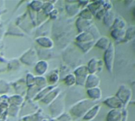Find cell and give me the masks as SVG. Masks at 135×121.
I'll return each instance as SVG.
<instances>
[{"instance_id":"cell-14","label":"cell","mask_w":135,"mask_h":121,"mask_svg":"<svg viewBox=\"0 0 135 121\" xmlns=\"http://www.w3.org/2000/svg\"><path fill=\"white\" fill-rule=\"evenodd\" d=\"M133 16H134V18H135V8H134V10H133Z\"/></svg>"},{"instance_id":"cell-11","label":"cell","mask_w":135,"mask_h":121,"mask_svg":"<svg viewBox=\"0 0 135 121\" xmlns=\"http://www.w3.org/2000/svg\"><path fill=\"white\" fill-rule=\"evenodd\" d=\"M89 80H91L89 81V87H94V86H97L99 84V79L97 76L95 75H92L89 77Z\"/></svg>"},{"instance_id":"cell-4","label":"cell","mask_w":135,"mask_h":121,"mask_svg":"<svg viewBox=\"0 0 135 121\" xmlns=\"http://www.w3.org/2000/svg\"><path fill=\"white\" fill-rule=\"evenodd\" d=\"M122 110L113 109L111 110L107 117V121H122Z\"/></svg>"},{"instance_id":"cell-10","label":"cell","mask_w":135,"mask_h":121,"mask_svg":"<svg viewBox=\"0 0 135 121\" xmlns=\"http://www.w3.org/2000/svg\"><path fill=\"white\" fill-rule=\"evenodd\" d=\"M89 94L90 96L92 97V98H95L96 100H99L101 98V96H102V93H101V90L98 88H95V89H91V91H89Z\"/></svg>"},{"instance_id":"cell-6","label":"cell","mask_w":135,"mask_h":121,"mask_svg":"<svg viewBox=\"0 0 135 121\" xmlns=\"http://www.w3.org/2000/svg\"><path fill=\"white\" fill-rule=\"evenodd\" d=\"M115 20V15L114 12L112 11H108L106 12L104 15V22L107 26H112Z\"/></svg>"},{"instance_id":"cell-7","label":"cell","mask_w":135,"mask_h":121,"mask_svg":"<svg viewBox=\"0 0 135 121\" xmlns=\"http://www.w3.org/2000/svg\"><path fill=\"white\" fill-rule=\"evenodd\" d=\"M126 20L121 16H119V17L115 18L114 24L112 25V30L114 29H125L126 30Z\"/></svg>"},{"instance_id":"cell-1","label":"cell","mask_w":135,"mask_h":121,"mask_svg":"<svg viewBox=\"0 0 135 121\" xmlns=\"http://www.w3.org/2000/svg\"><path fill=\"white\" fill-rule=\"evenodd\" d=\"M132 90L129 86H126L125 85H122L118 90V92L116 94L115 96H117L123 104L124 105V108H126L127 107V105L129 104V103L131 101V98H132Z\"/></svg>"},{"instance_id":"cell-8","label":"cell","mask_w":135,"mask_h":121,"mask_svg":"<svg viewBox=\"0 0 135 121\" xmlns=\"http://www.w3.org/2000/svg\"><path fill=\"white\" fill-rule=\"evenodd\" d=\"M134 38H135V26H131L127 30H126V35L123 41H129Z\"/></svg>"},{"instance_id":"cell-15","label":"cell","mask_w":135,"mask_h":121,"mask_svg":"<svg viewBox=\"0 0 135 121\" xmlns=\"http://www.w3.org/2000/svg\"><path fill=\"white\" fill-rule=\"evenodd\" d=\"M132 103H133V104H135V100H133V101H132Z\"/></svg>"},{"instance_id":"cell-5","label":"cell","mask_w":135,"mask_h":121,"mask_svg":"<svg viewBox=\"0 0 135 121\" xmlns=\"http://www.w3.org/2000/svg\"><path fill=\"white\" fill-rule=\"evenodd\" d=\"M126 35V30L125 29H114L111 32L112 38L117 41H122L124 40Z\"/></svg>"},{"instance_id":"cell-13","label":"cell","mask_w":135,"mask_h":121,"mask_svg":"<svg viewBox=\"0 0 135 121\" xmlns=\"http://www.w3.org/2000/svg\"><path fill=\"white\" fill-rule=\"evenodd\" d=\"M128 118V111L126 108L122 109V121H127Z\"/></svg>"},{"instance_id":"cell-3","label":"cell","mask_w":135,"mask_h":121,"mask_svg":"<svg viewBox=\"0 0 135 121\" xmlns=\"http://www.w3.org/2000/svg\"><path fill=\"white\" fill-rule=\"evenodd\" d=\"M104 103L112 108L113 109H123L124 108V105L122 104V102L117 97V96H110L108 98H107L104 100Z\"/></svg>"},{"instance_id":"cell-12","label":"cell","mask_w":135,"mask_h":121,"mask_svg":"<svg viewBox=\"0 0 135 121\" xmlns=\"http://www.w3.org/2000/svg\"><path fill=\"white\" fill-rule=\"evenodd\" d=\"M99 108H100L99 106H95L94 108H92L91 111H90V112L88 114L87 119H92V118H94V117L97 115V113H98Z\"/></svg>"},{"instance_id":"cell-2","label":"cell","mask_w":135,"mask_h":121,"mask_svg":"<svg viewBox=\"0 0 135 121\" xmlns=\"http://www.w3.org/2000/svg\"><path fill=\"white\" fill-rule=\"evenodd\" d=\"M114 54H115V49L114 44L111 42L108 47V49L106 50L105 55H104V60L105 64L108 69V70L111 73L113 70L114 66Z\"/></svg>"},{"instance_id":"cell-9","label":"cell","mask_w":135,"mask_h":121,"mask_svg":"<svg viewBox=\"0 0 135 121\" xmlns=\"http://www.w3.org/2000/svg\"><path fill=\"white\" fill-rule=\"evenodd\" d=\"M111 42L110 41V40H109V38H106V37H103V38H102L101 39H99V41H98V42H97V46H99V48H101V49H108V47H109V45H110V44Z\"/></svg>"}]
</instances>
